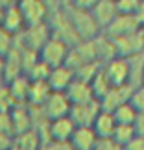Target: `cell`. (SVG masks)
<instances>
[{
  "label": "cell",
  "instance_id": "cell-1",
  "mask_svg": "<svg viewBox=\"0 0 144 150\" xmlns=\"http://www.w3.org/2000/svg\"><path fill=\"white\" fill-rule=\"evenodd\" d=\"M63 6H65V11L72 22V28L76 32V35L79 37V41H91V39H96L102 33L91 9H83L74 2H63Z\"/></svg>",
  "mask_w": 144,
  "mask_h": 150
},
{
  "label": "cell",
  "instance_id": "cell-2",
  "mask_svg": "<svg viewBox=\"0 0 144 150\" xmlns=\"http://www.w3.org/2000/svg\"><path fill=\"white\" fill-rule=\"evenodd\" d=\"M17 4H19V9H20L22 19H24L26 28L41 26L48 22L50 2H44V0H19Z\"/></svg>",
  "mask_w": 144,
  "mask_h": 150
},
{
  "label": "cell",
  "instance_id": "cell-3",
  "mask_svg": "<svg viewBox=\"0 0 144 150\" xmlns=\"http://www.w3.org/2000/svg\"><path fill=\"white\" fill-rule=\"evenodd\" d=\"M102 74L109 83V87H124L129 85V65L124 57H113L102 65ZM131 87V85H129Z\"/></svg>",
  "mask_w": 144,
  "mask_h": 150
},
{
  "label": "cell",
  "instance_id": "cell-4",
  "mask_svg": "<svg viewBox=\"0 0 144 150\" xmlns=\"http://www.w3.org/2000/svg\"><path fill=\"white\" fill-rule=\"evenodd\" d=\"M68 52H70V47L61 41L57 37H50L44 47L39 50V59L43 63H46L50 69L54 67H59V65H65L67 63V57H68Z\"/></svg>",
  "mask_w": 144,
  "mask_h": 150
},
{
  "label": "cell",
  "instance_id": "cell-5",
  "mask_svg": "<svg viewBox=\"0 0 144 150\" xmlns=\"http://www.w3.org/2000/svg\"><path fill=\"white\" fill-rule=\"evenodd\" d=\"M113 47L114 52H117L118 57H124V59H129V57H135V56H140L144 54V35H142V30H137L129 35H124L120 39H114Z\"/></svg>",
  "mask_w": 144,
  "mask_h": 150
},
{
  "label": "cell",
  "instance_id": "cell-6",
  "mask_svg": "<svg viewBox=\"0 0 144 150\" xmlns=\"http://www.w3.org/2000/svg\"><path fill=\"white\" fill-rule=\"evenodd\" d=\"M50 37H52V33H50L48 22H46V24H41V26L24 28V32L17 37V41H19L20 47H24V48L39 54V50L44 47V43H46Z\"/></svg>",
  "mask_w": 144,
  "mask_h": 150
},
{
  "label": "cell",
  "instance_id": "cell-7",
  "mask_svg": "<svg viewBox=\"0 0 144 150\" xmlns=\"http://www.w3.org/2000/svg\"><path fill=\"white\" fill-rule=\"evenodd\" d=\"M70 108H72V104L68 102L65 93H50L46 102L39 109H41L43 117L46 120H55V119H61V117H68Z\"/></svg>",
  "mask_w": 144,
  "mask_h": 150
},
{
  "label": "cell",
  "instance_id": "cell-8",
  "mask_svg": "<svg viewBox=\"0 0 144 150\" xmlns=\"http://www.w3.org/2000/svg\"><path fill=\"white\" fill-rule=\"evenodd\" d=\"M137 30H140L139 22H137L135 17H128V15H117L113 19V22L107 28H103L102 35H105L109 41H114V39H120L124 35H129Z\"/></svg>",
  "mask_w": 144,
  "mask_h": 150
},
{
  "label": "cell",
  "instance_id": "cell-9",
  "mask_svg": "<svg viewBox=\"0 0 144 150\" xmlns=\"http://www.w3.org/2000/svg\"><path fill=\"white\" fill-rule=\"evenodd\" d=\"M74 80H76V72L68 65H59V67L50 69L46 83H48L52 93H65Z\"/></svg>",
  "mask_w": 144,
  "mask_h": 150
},
{
  "label": "cell",
  "instance_id": "cell-10",
  "mask_svg": "<svg viewBox=\"0 0 144 150\" xmlns=\"http://www.w3.org/2000/svg\"><path fill=\"white\" fill-rule=\"evenodd\" d=\"M102 111V106L100 102L94 100V102H89V104H79V106H72L70 108V113L68 117L76 126H87L91 128L96 119V115Z\"/></svg>",
  "mask_w": 144,
  "mask_h": 150
},
{
  "label": "cell",
  "instance_id": "cell-11",
  "mask_svg": "<svg viewBox=\"0 0 144 150\" xmlns=\"http://www.w3.org/2000/svg\"><path fill=\"white\" fill-rule=\"evenodd\" d=\"M76 130V124L70 120V117H61L55 120H48L46 126V141H59L68 143Z\"/></svg>",
  "mask_w": 144,
  "mask_h": 150
},
{
  "label": "cell",
  "instance_id": "cell-12",
  "mask_svg": "<svg viewBox=\"0 0 144 150\" xmlns=\"http://www.w3.org/2000/svg\"><path fill=\"white\" fill-rule=\"evenodd\" d=\"M24 19L20 15V9H19V4L17 2H8L6 6V11H4V21H2V28L0 30L8 32L9 35L13 37H19L22 32H24Z\"/></svg>",
  "mask_w": 144,
  "mask_h": 150
},
{
  "label": "cell",
  "instance_id": "cell-13",
  "mask_svg": "<svg viewBox=\"0 0 144 150\" xmlns=\"http://www.w3.org/2000/svg\"><path fill=\"white\" fill-rule=\"evenodd\" d=\"M98 28L103 32V28H107L113 22V19L118 15L117 11V2L114 0H94V6L91 9Z\"/></svg>",
  "mask_w": 144,
  "mask_h": 150
},
{
  "label": "cell",
  "instance_id": "cell-14",
  "mask_svg": "<svg viewBox=\"0 0 144 150\" xmlns=\"http://www.w3.org/2000/svg\"><path fill=\"white\" fill-rule=\"evenodd\" d=\"M68 102L72 106H79V104H89V102H94L96 96H94V91L91 87V83L83 82V80H74L70 83V87L65 91Z\"/></svg>",
  "mask_w": 144,
  "mask_h": 150
},
{
  "label": "cell",
  "instance_id": "cell-15",
  "mask_svg": "<svg viewBox=\"0 0 144 150\" xmlns=\"http://www.w3.org/2000/svg\"><path fill=\"white\" fill-rule=\"evenodd\" d=\"M131 93H133V87H129V85H124V87H111L100 98V106H102L103 111H114L118 106L129 102Z\"/></svg>",
  "mask_w": 144,
  "mask_h": 150
},
{
  "label": "cell",
  "instance_id": "cell-16",
  "mask_svg": "<svg viewBox=\"0 0 144 150\" xmlns=\"http://www.w3.org/2000/svg\"><path fill=\"white\" fill-rule=\"evenodd\" d=\"M30 83L32 80L26 76V74H20L17 76L15 80L8 82L9 89V95H11V100H13L15 106H28V95H30Z\"/></svg>",
  "mask_w": 144,
  "mask_h": 150
},
{
  "label": "cell",
  "instance_id": "cell-17",
  "mask_svg": "<svg viewBox=\"0 0 144 150\" xmlns=\"http://www.w3.org/2000/svg\"><path fill=\"white\" fill-rule=\"evenodd\" d=\"M98 137L94 134L93 128H87V126H76L74 134L70 137V146L72 150H93L96 145Z\"/></svg>",
  "mask_w": 144,
  "mask_h": 150
},
{
  "label": "cell",
  "instance_id": "cell-18",
  "mask_svg": "<svg viewBox=\"0 0 144 150\" xmlns=\"http://www.w3.org/2000/svg\"><path fill=\"white\" fill-rule=\"evenodd\" d=\"M91 128L94 130V134L98 139H111L113 134H114V128H117V120H114L113 113L111 111H102L96 115L94 122Z\"/></svg>",
  "mask_w": 144,
  "mask_h": 150
},
{
  "label": "cell",
  "instance_id": "cell-19",
  "mask_svg": "<svg viewBox=\"0 0 144 150\" xmlns=\"http://www.w3.org/2000/svg\"><path fill=\"white\" fill-rule=\"evenodd\" d=\"M9 113H11V120H13L15 135H19L22 132H28V130L33 128V113H32V109L28 106H15Z\"/></svg>",
  "mask_w": 144,
  "mask_h": 150
},
{
  "label": "cell",
  "instance_id": "cell-20",
  "mask_svg": "<svg viewBox=\"0 0 144 150\" xmlns=\"http://www.w3.org/2000/svg\"><path fill=\"white\" fill-rule=\"evenodd\" d=\"M11 145L17 146L19 150H39L43 145V137L39 135V132L35 128H32L28 132H22V134L15 135L11 139Z\"/></svg>",
  "mask_w": 144,
  "mask_h": 150
},
{
  "label": "cell",
  "instance_id": "cell-21",
  "mask_svg": "<svg viewBox=\"0 0 144 150\" xmlns=\"http://www.w3.org/2000/svg\"><path fill=\"white\" fill-rule=\"evenodd\" d=\"M50 87L46 82H32L30 95H28V108H41L50 96Z\"/></svg>",
  "mask_w": 144,
  "mask_h": 150
},
{
  "label": "cell",
  "instance_id": "cell-22",
  "mask_svg": "<svg viewBox=\"0 0 144 150\" xmlns=\"http://www.w3.org/2000/svg\"><path fill=\"white\" fill-rule=\"evenodd\" d=\"M111 113H113L114 120H117V124H131V126H135L137 124V119H139V115H137V111L133 109V106H131L129 102L118 106Z\"/></svg>",
  "mask_w": 144,
  "mask_h": 150
},
{
  "label": "cell",
  "instance_id": "cell-23",
  "mask_svg": "<svg viewBox=\"0 0 144 150\" xmlns=\"http://www.w3.org/2000/svg\"><path fill=\"white\" fill-rule=\"evenodd\" d=\"M135 135H137V128H135V126H131V124H117L114 134H113L111 139H114L120 146L124 148Z\"/></svg>",
  "mask_w": 144,
  "mask_h": 150
},
{
  "label": "cell",
  "instance_id": "cell-24",
  "mask_svg": "<svg viewBox=\"0 0 144 150\" xmlns=\"http://www.w3.org/2000/svg\"><path fill=\"white\" fill-rule=\"evenodd\" d=\"M129 104L133 106L139 117H144V85H139L133 89V93L129 96Z\"/></svg>",
  "mask_w": 144,
  "mask_h": 150
},
{
  "label": "cell",
  "instance_id": "cell-25",
  "mask_svg": "<svg viewBox=\"0 0 144 150\" xmlns=\"http://www.w3.org/2000/svg\"><path fill=\"white\" fill-rule=\"evenodd\" d=\"M15 47H17V37L9 35L4 30H0V57H6Z\"/></svg>",
  "mask_w": 144,
  "mask_h": 150
},
{
  "label": "cell",
  "instance_id": "cell-26",
  "mask_svg": "<svg viewBox=\"0 0 144 150\" xmlns=\"http://www.w3.org/2000/svg\"><path fill=\"white\" fill-rule=\"evenodd\" d=\"M114 2H117L118 15L135 17V11H137V8H139V0H114Z\"/></svg>",
  "mask_w": 144,
  "mask_h": 150
},
{
  "label": "cell",
  "instance_id": "cell-27",
  "mask_svg": "<svg viewBox=\"0 0 144 150\" xmlns=\"http://www.w3.org/2000/svg\"><path fill=\"white\" fill-rule=\"evenodd\" d=\"M13 108H15V104H13V100H11L8 85L2 83L0 85V113H9Z\"/></svg>",
  "mask_w": 144,
  "mask_h": 150
},
{
  "label": "cell",
  "instance_id": "cell-28",
  "mask_svg": "<svg viewBox=\"0 0 144 150\" xmlns=\"http://www.w3.org/2000/svg\"><path fill=\"white\" fill-rule=\"evenodd\" d=\"M0 134L8 135L13 139L15 130H13V120H11V113H0Z\"/></svg>",
  "mask_w": 144,
  "mask_h": 150
},
{
  "label": "cell",
  "instance_id": "cell-29",
  "mask_svg": "<svg viewBox=\"0 0 144 150\" xmlns=\"http://www.w3.org/2000/svg\"><path fill=\"white\" fill-rule=\"evenodd\" d=\"M93 150H124L114 139H98Z\"/></svg>",
  "mask_w": 144,
  "mask_h": 150
},
{
  "label": "cell",
  "instance_id": "cell-30",
  "mask_svg": "<svg viewBox=\"0 0 144 150\" xmlns=\"http://www.w3.org/2000/svg\"><path fill=\"white\" fill-rule=\"evenodd\" d=\"M39 150H72L70 143H59V141H44Z\"/></svg>",
  "mask_w": 144,
  "mask_h": 150
},
{
  "label": "cell",
  "instance_id": "cell-31",
  "mask_svg": "<svg viewBox=\"0 0 144 150\" xmlns=\"http://www.w3.org/2000/svg\"><path fill=\"white\" fill-rule=\"evenodd\" d=\"M124 150H144V134H137L133 139L124 146Z\"/></svg>",
  "mask_w": 144,
  "mask_h": 150
},
{
  "label": "cell",
  "instance_id": "cell-32",
  "mask_svg": "<svg viewBox=\"0 0 144 150\" xmlns=\"http://www.w3.org/2000/svg\"><path fill=\"white\" fill-rule=\"evenodd\" d=\"M135 19L139 22V26L144 28V0H139V8L135 11Z\"/></svg>",
  "mask_w": 144,
  "mask_h": 150
},
{
  "label": "cell",
  "instance_id": "cell-33",
  "mask_svg": "<svg viewBox=\"0 0 144 150\" xmlns=\"http://www.w3.org/2000/svg\"><path fill=\"white\" fill-rule=\"evenodd\" d=\"M135 128H137V134H144V117H139V119H137Z\"/></svg>",
  "mask_w": 144,
  "mask_h": 150
},
{
  "label": "cell",
  "instance_id": "cell-34",
  "mask_svg": "<svg viewBox=\"0 0 144 150\" xmlns=\"http://www.w3.org/2000/svg\"><path fill=\"white\" fill-rule=\"evenodd\" d=\"M6 83V80H4V57H0V85Z\"/></svg>",
  "mask_w": 144,
  "mask_h": 150
},
{
  "label": "cell",
  "instance_id": "cell-35",
  "mask_svg": "<svg viewBox=\"0 0 144 150\" xmlns=\"http://www.w3.org/2000/svg\"><path fill=\"white\" fill-rule=\"evenodd\" d=\"M6 6H8V2H0V28H2V21H4V11H6Z\"/></svg>",
  "mask_w": 144,
  "mask_h": 150
},
{
  "label": "cell",
  "instance_id": "cell-36",
  "mask_svg": "<svg viewBox=\"0 0 144 150\" xmlns=\"http://www.w3.org/2000/svg\"><path fill=\"white\" fill-rule=\"evenodd\" d=\"M140 30H142V35H144V28H140Z\"/></svg>",
  "mask_w": 144,
  "mask_h": 150
}]
</instances>
